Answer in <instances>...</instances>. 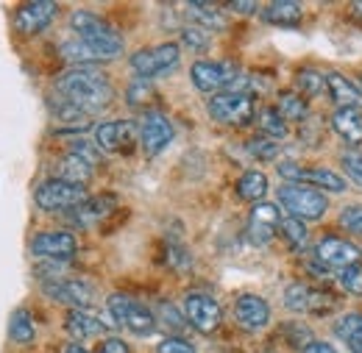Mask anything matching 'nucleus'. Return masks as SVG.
Returning <instances> with one entry per match:
<instances>
[{"instance_id":"obj_1","label":"nucleus","mask_w":362,"mask_h":353,"mask_svg":"<svg viewBox=\"0 0 362 353\" xmlns=\"http://www.w3.org/2000/svg\"><path fill=\"white\" fill-rule=\"evenodd\" d=\"M56 92L62 97H67L70 103H76L78 109H84L87 114L103 112L115 100L112 81L95 67H73V70L62 73L56 78Z\"/></svg>"},{"instance_id":"obj_2","label":"nucleus","mask_w":362,"mask_h":353,"mask_svg":"<svg viewBox=\"0 0 362 353\" xmlns=\"http://www.w3.org/2000/svg\"><path fill=\"white\" fill-rule=\"evenodd\" d=\"M70 28L78 34V40L92 47V53L100 59V61H109V59H117L123 53V40L120 34L103 23L98 14L92 11H73L70 14Z\"/></svg>"},{"instance_id":"obj_3","label":"nucleus","mask_w":362,"mask_h":353,"mask_svg":"<svg viewBox=\"0 0 362 353\" xmlns=\"http://www.w3.org/2000/svg\"><path fill=\"white\" fill-rule=\"evenodd\" d=\"M106 309H109L112 320H115L120 328L132 331L136 337H148V334L156 331V314L148 309L145 304L134 301L132 295H123V292L109 295V298H106Z\"/></svg>"},{"instance_id":"obj_4","label":"nucleus","mask_w":362,"mask_h":353,"mask_svg":"<svg viewBox=\"0 0 362 353\" xmlns=\"http://www.w3.org/2000/svg\"><path fill=\"white\" fill-rule=\"evenodd\" d=\"M206 112H209L212 120H218L223 126H231V128H245L257 117L254 97L245 95V92H221V95H212L209 103H206Z\"/></svg>"},{"instance_id":"obj_5","label":"nucleus","mask_w":362,"mask_h":353,"mask_svg":"<svg viewBox=\"0 0 362 353\" xmlns=\"http://www.w3.org/2000/svg\"><path fill=\"white\" fill-rule=\"evenodd\" d=\"M279 203L290 212V217L301 222H315L326 215L329 209V201L326 195H320L313 186H304V184H284L279 189Z\"/></svg>"},{"instance_id":"obj_6","label":"nucleus","mask_w":362,"mask_h":353,"mask_svg":"<svg viewBox=\"0 0 362 353\" xmlns=\"http://www.w3.org/2000/svg\"><path fill=\"white\" fill-rule=\"evenodd\" d=\"M179 59H181L179 44L165 42V44H156V47H142V50H136L129 64H132L136 78L151 81V78H156V76H165V73L176 70V67H179Z\"/></svg>"},{"instance_id":"obj_7","label":"nucleus","mask_w":362,"mask_h":353,"mask_svg":"<svg viewBox=\"0 0 362 353\" xmlns=\"http://www.w3.org/2000/svg\"><path fill=\"white\" fill-rule=\"evenodd\" d=\"M34 201L42 212H64L67 215L70 209H76L78 203L87 201V189L76 186V184H67L62 178H47L37 186Z\"/></svg>"},{"instance_id":"obj_8","label":"nucleus","mask_w":362,"mask_h":353,"mask_svg":"<svg viewBox=\"0 0 362 353\" xmlns=\"http://www.w3.org/2000/svg\"><path fill=\"white\" fill-rule=\"evenodd\" d=\"M240 70L231 61H195L189 70V81L198 92H231V84H237Z\"/></svg>"},{"instance_id":"obj_9","label":"nucleus","mask_w":362,"mask_h":353,"mask_svg":"<svg viewBox=\"0 0 362 353\" xmlns=\"http://www.w3.org/2000/svg\"><path fill=\"white\" fill-rule=\"evenodd\" d=\"M181 311H184V320H187L195 331H201V334L218 331V328H221V320H223L221 304H218L212 295H206V292H189V295L184 298Z\"/></svg>"},{"instance_id":"obj_10","label":"nucleus","mask_w":362,"mask_h":353,"mask_svg":"<svg viewBox=\"0 0 362 353\" xmlns=\"http://www.w3.org/2000/svg\"><path fill=\"white\" fill-rule=\"evenodd\" d=\"M139 142V126L132 120H109L95 126V145L106 153H134Z\"/></svg>"},{"instance_id":"obj_11","label":"nucleus","mask_w":362,"mask_h":353,"mask_svg":"<svg viewBox=\"0 0 362 353\" xmlns=\"http://www.w3.org/2000/svg\"><path fill=\"white\" fill-rule=\"evenodd\" d=\"M315 262L323 270H349V267L360 265L362 253L360 248L349 239H337V237H320L315 245Z\"/></svg>"},{"instance_id":"obj_12","label":"nucleus","mask_w":362,"mask_h":353,"mask_svg":"<svg viewBox=\"0 0 362 353\" xmlns=\"http://www.w3.org/2000/svg\"><path fill=\"white\" fill-rule=\"evenodd\" d=\"M279 176H284L290 184H304V186H313V189H323V192H343L346 189V181L326 170V167H298L293 162H281L279 164Z\"/></svg>"},{"instance_id":"obj_13","label":"nucleus","mask_w":362,"mask_h":353,"mask_svg":"<svg viewBox=\"0 0 362 353\" xmlns=\"http://www.w3.org/2000/svg\"><path fill=\"white\" fill-rule=\"evenodd\" d=\"M59 6L56 3H47V0H34V3H23L17 11H14V28L17 34L23 37H37L40 31H45L47 25L53 23Z\"/></svg>"},{"instance_id":"obj_14","label":"nucleus","mask_w":362,"mask_h":353,"mask_svg":"<svg viewBox=\"0 0 362 353\" xmlns=\"http://www.w3.org/2000/svg\"><path fill=\"white\" fill-rule=\"evenodd\" d=\"M42 292L47 298L59 301V304H67V306H76V309H84L95 304V289H92L87 281H76V278H59V281H45L42 284Z\"/></svg>"},{"instance_id":"obj_15","label":"nucleus","mask_w":362,"mask_h":353,"mask_svg":"<svg viewBox=\"0 0 362 353\" xmlns=\"http://www.w3.org/2000/svg\"><path fill=\"white\" fill-rule=\"evenodd\" d=\"M76 251H78V242L70 231H42L31 239V253L34 256H45V259H56V262L73 259Z\"/></svg>"},{"instance_id":"obj_16","label":"nucleus","mask_w":362,"mask_h":353,"mask_svg":"<svg viewBox=\"0 0 362 353\" xmlns=\"http://www.w3.org/2000/svg\"><path fill=\"white\" fill-rule=\"evenodd\" d=\"M173 139V123L162 112H148L139 123V142L148 156L162 153Z\"/></svg>"},{"instance_id":"obj_17","label":"nucleus","mask_w":362,"mask_h":353,"mask_svg":"<svg viewBox=\"0 0 362 353\" xmlns=\"http://www.w3.org/2000/svg\"><path fill=\"white\" fill-rule=\"evenodd\" d=\"M115 209H117V198L112 192H106V195H98V198H87L84 203L70 209L64 215V220L70 222V225H76V228H90L95 222L106 220Z\"/></svg>"},{"instance_id":"obj_18","label":"nucleus","mask_w":362,"mask_h":353,"mask_svg":"<svg viewBox=\"0 0 362 353\" xmlns=\"http://www.w3.org/2000/svg\"><path fill=\"white\" fill-rule=\"evenodd\" d=\"M234 320L240 323V328L243 331H262L268 323H271V306H268V301L265 298H259V295H240L237 301H234Z\"/></svg>"},{"instance_id":"obj_19","label":"nucleus","mask_w":362,"mask_h":353,"mask_svg":"<svg viewBox=\"0 0 362 353\" xmlns=\"http://www.w3.org/2000/svg\"><path fill=\"white\" fill-rule=\"evenodd\" d=\"M326 89H329L332 100H334L340 109H354V112H362L360 84L349 81V78H346V76H340V73H326Z\"/></svg>"},{"instance_id":"obj_20","label":"nucleus","mask_w":362,"mask_h":353,"mask_svg":"<svg viewBox=\"0 0 362 353\" xmlns=\"http://www.w3.org/2000/svg\"><path fill=\"white\" fill-rule=\"evenodd\" d=\"M64 328L73 340H90V337H100L106 331V323L84 309H70L64 317Z\"/></svg>"},{"instance_id":"obj_21","label":"nucleus","mask_w":362,"mask_h":353,"mask_svg":"<svg viewBox=\"0 0 362 353\" xmlns=\"http://www.w3.org/2000/svg\"><path fill=\"white\" fill-rule=\"evenodd\" d=\"M92 167L87 159L76 156V153H64L59 162H56V178L67 181V184H76V186H87V181L92 178Z\"/></svg>"},{"instance_id":"obj_22","label":"nucleus","mask_w":362,"mask_h":353,"mask_svg":"<svg viewBox=\"0 0 362 353\" xmlns=\"http://www.w3.org/2000/svg\"><path fill=\"white\" fill-rule=\"evenodd\" d=\"M332 128L340 139H346L349 145L360 148L362 145V112L354 109H337L332 117Z\"/></svg>"},{"instance_id":"obj_23","label":"nucleus","mask_w":362,"mask_h":353,"mask_svg":"<svg viewBox=\"0 0 362 353\" xmlns=\"http://www.w3.org/2000/svg\"><path fill=\"white\" fill-rule=\"evenodd\" d=\"M262 17H265V23H271V25L293 28V25H298V23H301L304 11H301V6H298V3H293V0H273V3L265 6Z\"/></svg>"},{"instance_id":"obj_24","label":"nucleus","mask_w":362,"mask_h":353,"mask_svg":"<svg viewBox=\"0 0 362 353\" xmlns=\"http://www.w3.org/2000/svg\"><path fill=\"white\" fill-rule=\"evenodd\" d=\"M187 11H189V17L195 20V25H201V28H206V31H221V28H226V14L221 11V6H215V3H201V0H195V3H187L184 6Z\"/></svg>"},{"instance_id":"obj_25","label":"nucleus","mask_w":362,"mask_h":353,"mask_svg":"<svg viewBox=\"0 0 362 353\" xmlns=\"http://www.w3.org/2000/svg\"><path fill=\"white\" fill-rule=\"evenodd\" d=\"M268 195V176L259 170H245L237 181V198L248 201V203H262V198Z\"/></svg>"},{"instance_id":"obj_26","label":"nucleus","mask_w":362,"mask_h":353,"mask_svg":"<svg viewBox=\"0 0 362 353\" xmlns=\"http://www.w3.org/2000/svg\"><path fill=\"white\" fill-rule=\"evenodd\" d=\"M276 112H279L287 123H301V120H307L310 106H307V97H301V95L293 92V89H284V92H279Z\"/></svg>"},{"instance_id":"obj_27","label":"nucleus","mask_w":362,"mask_h":353,"mask_svg":"<svg viewBox=\"0 0 362 353\" xmlns=\"http://www.w3.org/2000/svg\"><path fill=\"white\" fill-rule=\"evenodd\" d=\"M334 334L349 345L351 353H362V314H343L334 323Z\"/></svg>"},{"instance_id":"obj_28","label":"nucleus","mask_w":362,"mask_h":353,"mask_svg":"<svg viewBox=\"0 0 362 353\" xmlns=\"http://www.w3.org/2000/svg\"><path fill=\"white\" fill-rule=\"evenodd\" d=\"M8 337L20 345H28L34 342L37 337V325H34V317L28 314L25 309H17L11 317H8Z\"/></svg>"},{"instance_id":"obj_29","label":"nucleus","mask_w":362,"mask_h":353,"mask_svg":"<svg viewBox=\"0 0 362 353\" xmlns=\"http://www.w3.org/2000/svg\"><path fill=\"white\" fill-rule=\"evenodd\" d=\"M59 53H62V59H64L67 64H73V67H90L92 61H100L84 40H67V42H62L59 44Z\"/></svg>"},{"instance_id":"obj_30","label":"nucleus","mask_w":362,"mask_h":353,"mask_svg":"<svg viewBox=\"0 0 362 353\" xmlns=\"http://www.w3.org/2000/svg\"><path fill=\"white\" fill-rule=\"evenodd\" d=\"M279 234H281V239H284L293 251H304V248H307L310 234H307V225H304L301 220H296V217H281V222H279Z\"/></svg>"},{"instance_id":"obj_31","label":"nucleus","mask_w":362,"mask_h":353,"mask_svg":"<svg viewBox=\"0 0 362 353\" xmlns=\"http://www.w3.org/2000/svg\"><path fill=\"white\" fill-rule=\"evenodd\" d=\"M284 306L290 311H310V306H313V287L301 284V281L290 284L284 289Z\"/></svg>"},{"instance_id":"obj_32","label":"nucleus","mask_w":362,"mask_h":353,"mask_svg":"<svg viewBox=\"0 0 362 353\" xmlns=\"http://www.w3.org/2000/svg\"><path fill=\"white\" fill-rule=\"evenodd\" d=\"M50 112H53V117L56 120H62V123H70V126H76V123H84L90 114L84 112V109H78L76 103H70L67 97H56V100H50Z\"/></svg>"},{"instance_id":"obj_33","label":"nucleus","mask_w":362,"mask_h":353,"mask_svg":"<svg viewBox=\"0 0 362 353\" xmlns=\"http://www.w3.org/2000/svg\"><path fill=\"white\" fill-rule=\"evenodd\" d=\"M259 128H262V136H268V139H284L287 136V120L276 112V109H262L259 112Z\"/></svg>"},{"instance_id":"obj_34","label":"nucleus","mask_w":362,"mask_h":353,"mask_svg":"<svg viewBox=\"0 0 362 353\" xmlns=\"http://www.w3.org/2000/svg\"><path fill=\"white\" fill-rule=\"evenodd\" d=\"M326 89V76H320L317 70H301L296 76V92L301 97H315Z\"/></svg>"},{"instance_id":"obj_35","label":"nucleus","mask_w":362,"mask_h":353,"mask_svg":"<svg viewBox=\"0 0 362 353\" xmlns=\"http://www.w3.org/2000/svg\"><path fill=\"white\" fill-rule=\"evenodd\" d=\"M281 334H284V340L290 342V348H296V351H304L307 345L315 342V340H313V331H310L304 323H284V325H281Z\"/></svg>"},{"instance_id":"obj_36","label":"nucleus","mask_w":362,"mask_h":353,"mask_svg":"<svg viewBox=\"0 0 362 353\" xmlns=\"http://www.w3.org/2000/svg\"><path fill=\"white\" fill-rule=\"evenodd\" d=\"M153 97H156L153 84H151V81H142V78H136L134 84L129 87V92H126V100H129V106H134V109H145Z\"/></svg>"},{"instance_id":"obj_37","label":"nucleus","mask_w":362,"mask_h":353,"mask_svg":"<svg viewBox=\"0 0 362 353\" xmlns=\"http://www.w3.org/2000/svg\"><path fill=\"white\" fill-rule=\"evenodd\" d=\"M245 150H248V156H254V159H259V162H271L279 156V145L268 139V136H254V139H248V145H245Z\"/></svg>"},{"instance_id":"obj_38","label":"nucleus","mask_w":362,"mask_h":353,"mask_svg":"<svg viewBox=\"0 0 362 353\" xmlns=\"http://www.w3.org/2000/svg\"><path fill=\"white\" fill-rule=\"evenodd\" d=\"M181 40H184V44L189 47V50H206L209 44H212V40H209V31L206 28H201V25H184L181 28Z\"/></svg>"},{"instance_id":"obj_39","label":"nucleus","mask_w":362,"mask_h":353,"mask_svg":"<svg viewBox=\"0 0 362 353\" xmlns=\"http://www.w3.org/2000/svg\"><path fill=\"white\" fill-rule=\"evenodd\" d=\"M337 284L349 292V295H357L362 298V262L354 267H349V270H343L340 275H337Z\"/></svg>"},{"instance_id":"obj_40","label":"nucleus","mask_w":362,"mask_h":353,"mask_svg":"<svg viewBox=\"0 0 362 353\" xmlns=\"http://www.w3.org/2000/svg\"><path fill=\"white\" fill-rule=\"evenodd\" d=\"M248 222H259V225L279 228V222H281L279 206H273V203H257V206L251 209V220H248Z\"/></svg>"},{"instance_id":"obj_41","label":"nucleus","mask_w":362,"mask_h":353,"mask_svg":"<svg viewBox=\"0 0 362 353\" xmlns=\"http://www.w3.org/2000/svg\"><path fill=\"white\" fill-rule=\"evenodd\" d=\"M168 267L179 270V273H187L192 267V256L187 253V248L179 245V242H168Z\"/></svg>"},{"instance_id":"obj_42","label":"nucleus","mask_w":362,"mask_h":353,"mask_svg":"<svg viewBox=\"0 0 362 353\" xmlns=\"http://www.w3.org/2000/svg\"><path fill=\"white\" fill-rule=\"evenodd\" d=\"M340 225H343L346 231L362 237V206H346V209L340 212Z\"/></svg>"},{"instance_id":"obj_43","label":"nucleus","mask_w":362,"mask_h":353,"mask_svg":"<svg viewBox=\"0 0 362 353\" xmlns=\"http://www.w3.org/2000/svg\"><path fill=\"white\" fill-rule=\"evenodd\" d=\"M340 164H343L346 176L351 178L357 186H362V153H343Z\"/></svg>"},{"instance_id":"obj_44","label":"nucleus","mask_w":362,"mask_h":353,"mask_svg":"<svg viewBox=\"0 0 362 353\" xmlns=\"http://www.w3.org/2000/svg\"><path fill=\"white\" fill-rule=\"evenodd\" d=\"M159 323H162V325H173V331H181V325H184V317H181L179 311L173 309L170 304H162V309H159V317H156V328H159Z\"/></svg>"},{"instance_id":"obj_45","label":"nucleus","mask_w":362,"mask_h":353,"mask_svg":"<svg viewBox=\"0 0 362 353\" xmlns=\"http://www.w3.org/2000/svg\"><path fill=\"white\" fill-rule=\"evenodd\" d=\"M156 353H195V348L187 340H181V337H168V340L159 342Z\"/></svg>"},{"instance_id":"obj_46","label":"nucleus","mask_w":362,"mask_h":353,"mask_svg":"<svg viewBox=\"0 0 362 353\" xmlns=\"http://www.w3.org/2000/svg\"><path fill=\"white\" fill-rule=\"evenodd\" d=\"M98 353H132V348H129L123 340L109 337V340H103V342L98 345Z\"/></svg>"},{"instance_id":"obj_47","label":"nucleus","mask_w":362,"mask_h":353,"mask_svg":"<svg viewBox=\"0 0 362 353\" xmlns=\"http://www.w3.org/2000/svg\"><path fill=\"white\" fill-rule=\"evenodd\" d=\"M226 8H228V11H234V14H254V11H257V3H243V0H234V3H228Z\"/></svg>"},{"instance_id":"obj_48","label":"nucleus","mask_w":362,"mask_h":353,"mask_svg":"<svg viewBox=\"0 0 362 353\" xmlns=\"http://www.w3.org/2000/svg\"><path fill=\"white\" fill-rule=\"evenodd\" d=\"M301 353H337V351H334L329 342H317V340H315L313 345H307V348H304Z\"/></svg>"},{"instance_id":"obj_49","label":"nucleus","mask_w":362,"mask_h":353,"mask_svg":"<svg viewBox=\"0 0 362 353\" xmlns=\"http://www.w3.org/2000/svg\"><path fill=\"white\" fill-rule=\"evenodd\" d=\"M351 17L362 23V3H351Z\"/></svg>"},{"instance_id":"obj_50","label":"nucleus","mask_w":362,"mask_h":353,"mask_svg":"<svg viewBox=\"0 0 362 353\" xmlns=\"http://www.w3.org/2000/svg\"><path fill=\"white\" fill-rule=\"evenodd\" d=\"M62 353H90V351H84L81 345H67V348H62Z\"/></svg>"}]
</instances>
